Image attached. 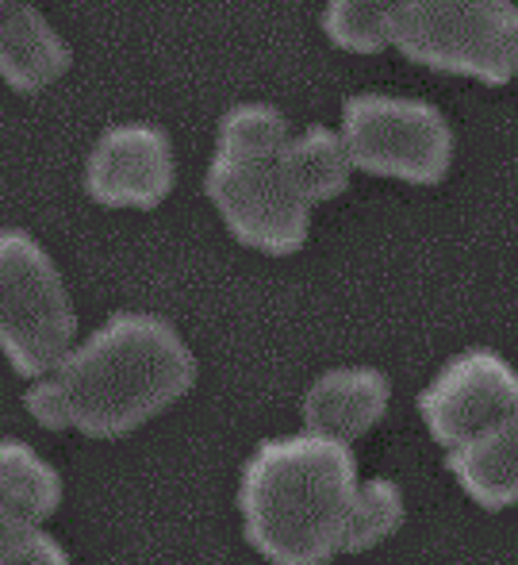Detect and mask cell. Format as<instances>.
<instances>
[{
	"label": "cell",
	"mask_w": 518,
	"mask_h": 565,
	"mask_svg": "<svg viewBox=\"0 0 518 565\" xmlns=\"http://www.w3.org/2000/svg\"><path fill=\"white\" fill-rule=\"evenodd\" d=\"M357 481V458L346 443L315 431L258 443L238 473L246 543L269 565H326L338 558Z\"/></svg>",
	"instance_id": "2"
},
{
	"label": "cell",
	"mask_w": 518,
	"mask_h": 565,
	"mask_svg": "<svg viewBox=\"0 0 518 565\" xmlns=\"http://www.w3.org/2000/svg\"><path fill=\"white\" fill-rule=\"evenodd\" d=\"M69 43L31 0L0 8V82L12 93L35 97L69 70Z\"/></svg>",
	"instance_id": "10"
},
{
	"label": "cell",
	"mask_w": 518,
	"mask_h": 565,
	"mask_svg": "<svg viewBox=\"0 0 518 565\" xmlns=\"http://www.w3.org/2000/svg\"><path fill=\"white\" fill-rule=\"evenodd\" d=\"M77 342V312L58 262L23 227H0V354L35 381Z\"/></svg>",
	"instance_id": "5"
},
{
	"label": "cell",
	"mask_w": 518,
	"mask_h": 565,
	"mask_svg": "<svg viewBox=\"0 0 518 565\" xmlns=\"http://www.w3.org/2000/svg\"><path fill=\"white\" fill-rule=\"evenodd\" d=\"M4 4H8V0H0V8H4Z\"/></svg>",
	"instance_id": "17"
},
{
	"label": "cell",
	"mask_w": 518,
	"mask_h": 565,
	"mask_svg": "<svg viewBox=\"0 0 518 565\" xmlns=\"http://www.w3.org/2000/svg\"><path fill=\"white\" fill-rule=\"evenodd\" d=\"M196 385V354L154 312H111L54 370L28 381L23 408L46 431L123 439Z\"/></svg>",
	"instance_id": "1"
},
{
	"label": "cell",
	"mask_w": 518,
	"mask_h": 565,
	"mask_svg": "<svg viewBox=\"0 0 518 565\" xmlns=\"http://www.w3.org/2000/svg\"><path fill=\"white\" fill-rule=\"evenodd\" d=\"M0 504L43 527L62 504V477L35 447L0 439Z\"/></svg>",
	"instance_id": "13"
},
{
	"label": "cell",
	"mask_w": 518,
	"mask_h": 565,
	"mask_svg": "<svg viewBox=\"0 0 518 565\" xmlns=\"http://www.w3.org/2000/svg\"><path fill=\"white\" fill-rule=\"evenodd\" d=\"M515 77H518V62H515Z\"/></svg>",
	"instance_id": "16"
},
{
	"label": "cell",
	"mask_w": 518,
	"mask_h": 565,
	"mask_svg": "<svg viewBox=\"0 0 518 565\" xmlns=\"http://www.w3.org/2000/svg\"><path fill=\"white\" fill-rule=\"evenodd\" d=\"M319 23L346 54L400 51L434 74L481 85L515 77V0H323Z\"/></svg>",
	"instance_id": "3"
},
{
	"label": "cell",
	"mask_w": 518,
	"mask_h": 565,
	"mask_svg": "<svg viewBox=\"0 0 518 565\" xmlns=\"http://www.w3.org/2000/svg\"><path fill=\"white\" fill-rule=\"evenodd\" d=\"M292 127L266 100H238L215 124L204 193L242 246L289 258L307 243L311 204L284 166Z\"/></svg>",
	"instance_id": "4"
},
{
	"label": "cell",
	"mask_w": 518,
	"mask_h": 565,
	"mask_svg": "<svg viewBox=\"0 0 518 565\" xmlns=\"http://www.w3.org/2000/svg\"><path fill=\"white\" fill-rule=\"evenodd\" d=\"M0 565H69V554L46 527H31L0 546Z\"/></svg>",
	"instance_id": "15"
},
{
	"label": "cell",
	"mask_w": 518,
	"mask_h": 565,
	"mask_svg": "<svg viewBox=\"0 0 518 565\" xmlns=\"http://www.w3.org/2000/svg\"><path fill=\"white\" fill-rule=\"evenodd\" d=\"M82 178L85 193L104 209H158L177 181L170 135L147 119L104 127L85 158Z\"/></svg>",
	"instance_id": "8"
},
{
	"label": "cell",
	"mask_w": 518,
	"mask_h": 565,
	"mask_svg": "<svg viewBox=\"0 0 518 565\" xmlns=\"http://www.w3.org/2000/svg\"><path fill=\"white\" fill-rule=\"evenodd\" d=\"M403 527V489L392 477L357 481L342 527V554H365Z\"/></svg>",
	"instance_id": "14"
},
{
	"label": "cell",
	"mask_w": 518,
	"mask_h": 565,
	"mask_svg": "<svg viewBox=\"0 0 518 565\" xmlns=\"http://www.w3.org/2000/svg\"><path fill=\"white\" fill-rule=\"evenodd\" d=\"M284 166H289L292 181H296L311 209L346 193L349 178L357 173L346 142H342V131L326 124H307L292 131L289 142H284Z\"/></svg>",
	"instance_id": "12"
},
{
	"label": "cell",
	"mask_w": 518,
	"mask_h": 565,
	"mask_svg": "<svg viewBox=\"0 0 518 565\" xmlns=\"http://www.w3.org/2000/svg\"><path fill=\"white\" fill-rule=\"evenodd\" d=\"M518 404V370L504 354L473 347L453 354L419 393V419L430 439L457 450L499 427Z\"/></svg>",
	"instance_id": "7"
},
{
	"label": "cell",
	"mask_w": 518,
	"mask_h": 565,
	"mask_svg": "<svg viewBox=\"0 0 518 565\" xmlns=\"http://www.w3.org/2000/svg\"><path fill=\"white\" fill-rule=\"evenodd\" d=\"M450 473L484 512H504L518 504V404L488 435L450 450Z\"/></svg>",
	"instance_id": "11"
},
{
	"label": "cell",
	"mask_w": 518,
	"mask_h": 565,
	"mask_svg": "<svg viewBox=\"0 0 518 565\" xmlns=\"http://www.w3.org/2000/svg\"><path fill=\"white\" fill-rule=\"evenodd\" d=\"M388 401H392V385L380 370L334 365L304 388L300 416H304V431L354 447L361 435H369L385 419Z\"/></svg>",
	"instance_id": "9"
},
{
	"label": "cell",
	"mask_w": 518,
	"mask_h": 565,
	"mask_svg": "<svg viewBox=\"0 0 518 565\" xmlns=\"http://www.w3.org/2000/svg\"><path fill=\"white\" fill-rule=\"evenodd\" d=\"M338 131L357 173L408 185H438L457 150L450 119L430 100L396 93H354L342 105Z\"/></svg>",
	"instance_id": "6"
}]
</instances>
